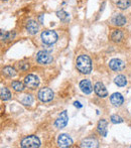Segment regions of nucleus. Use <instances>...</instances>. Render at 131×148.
<instances>
[{"mask_svg": "<svg viewBox=\"0 0 131 148\" xmlns=\"http://www.w3.org/2000/svg\"><path fill=\"white\" fill-rule=\"evenodd\" d=\"M76 66L77 70L82 74L88 75L92 71V62H91L90 58L86 55L79 56V58L77 59Z\"/></svg>", "mask_w": 131, "mask_h": 148, "instance_id": "nucleus-1", "label": "nucleus"}, {"mask_svg": "<svg viewBox=\"0 0 131 148\" xmlns=\"http://www.w3.org/2000/svg\"><path fill=\"white\" fill-rule=\"evenodd\" d=\"M20 145L23 148H37L40 146V141L38 137H36L35 135H30L22 139Z\"/></svg>", "mask_w": 131, "mask_h": 148, "instance_id": "nucleus-2", "label": "nucleus"}, {"mask_svg": "<svg viewBox=\"0 0 131 148\" xmlns=\"http://www.w3.org/2000/svg\"><path fill=\"white\" fill-rule=\"evenodd\" d=\"M41 40L45 45H53L58 40V34L53 30H45L41 32Z\"/></svg>", "mask_w": 131, "mask_h": 148, "instance_id": "nucleus-3", "label": "nucleus"}, {"mask_svg": "<svg viewBox=\"0 0 131 148\" xmlns=\"http://www.w3.org/2000/svg\"><path fill=\"white\" fill-rule=\"evenodd\" d=\"M37 97L43 103H47V102H51L53 99V90L49 88H43L39 90L38 94H37Z\"/></svg>", "mask_w": 131, "mask_h": 148, "instance_id": "nucleus-4", "label": "nucleus"}, {"mask_svg": "<svg viewBox=\"0 0 131 148\" xmlns=\"http://www.w3.org/2000/svg\"><path fill=\"white\" fill-rule=\"evenodd\" d=\"M53 56L47 51H40L36 55V60L40 64H49L53 62Z\"/></svg>", "mask_w": 131, "mask_h": 148, "instance_id": "nucleus-5", "label": "nucleus"}, {"mask_svg": "<svg viewBox=\"0 0 131 148\" xmlns=\"http://www.w3.org/2000/svg\"><path fill=\"white\" fill-rule=\"evenodd\" d=\"M24 85H25L26 88L33 90L38 87L39 80L34 75H28V76H26L25 78H24Z\"/></svg>", "mask_w": 131, "mask_h": 148, "instance_id": "nucleus-6", "label": "nucleus"}, {"mask_svg": "<svg viewBox=\"0 0 131 148\" xmlns=\"http://www.w3.org/2000/svg\"><path fill=\"white\" fill-rule=\"evenodd\" d=\"M73 139L68 134H61L58 137V145L62 148H67L72 146Z\"/></svg>", "mask_w": 131, "mask_h": 148, "instance_id": "nucleus-7", "label": "nucleus"}, {"mask_svg": "<svg viewBox=\"0 0 131 148\" xmlns=\"http://www.w3.org/2000/svg\"><path fill=\"white\" fill-rule=\"evenodd\" d=\"M68 120H69V117H68V113H67V111L62 112L61 115H60L57 120H56L55 126L59 129L64 128V127H66L67 124H68Z\"/></svg>", "mask_w": 131, "mask_h": 148, "instance_id": "nucleus-8", "label": "nucleus"}, {"mask_svg": "<svg viewBox=\"0 0 131 148\" xmlns=\"http://www.w3.org/2000/svg\"><path fill=\"white\" fill-rule=\"evenodd\" d=\"M109 66L111 70L115 71V72H119V71H122L125 68V64H124L123 60L119 59H113L109 62Z\"/></svg>", "mask_w": 131, "mask_h": 148, "instance_id": "nucleus-9", "label": "nucleus"}, {"mask_svg": "<svg viewBox=\"0 0 131 148\" xmlns=\"http://www.w3.org/2000/svg\"><path fill=\"white\" fill-rule=\"evenodd\" d=\"M94 91H95V93L97 94V96H99V97H101V98H105V97H107V96H108L107 89H106L105 86H104V85L102 84V83H100V82L95 84Z\"/></svg>", "mask_w": 131, "mask_h": 148, "instance_id": "nucleus-10", "label": "nucleus"}, {"mask_svg": "<svg viewBox=\"0 0 131 148\" xmlns=\"http://www.w3.org/2000/svg\"><path fill=\"white\" fill-rule=\"evenodd\" d=\"M110 101H111V103L113 104L115 107H119V106H121L122 104H123L124 98L120 93H114V94H112L111 97H110Z\"/></svg>", "mask_w": 131, "mask_h": 148, "instance_id": "nucleus-11", "label": "nucleus"}, {"mask_svg": "<svg viewBox=\"0 0 131 148\" xmlns=\"http://www.w3.org/2000/svg\"><path fill=\"white\" fill-rule=\"evenodd\" d=\"M80 89H81V91H82L83 93L87 94V95L91 94V93H92V91H93L92 84H91V82L89 80L81 81V82H80Z\"/></svg>", "mask_w": 131, "mask_h": 148, "instance_id": "nucleus-12", "label": "nucleus"}, {"mask_svg": "<svg viewBox=\"0 0 131 148\" xmlns=\"http://www.w3.org/2000/svg\"><path fill=\"white\" fill-rule=\"evenodd\" d=\"M26 30L29 34H36L39 30V25L34 20H29L26 23Z\"/></svg>", "mask_w": 131, "mask_h": 148, "instance_id": "nucleus-13", "label": "nucleus"}, {"mask_svg": "<svg viewBox=\"0 0 131 148\" xmlns=\"http://www.w3.org/2000/svg\"><path fill=\"white\" fill-rule=\"evenodd\" d=\"M111 23L117 26H123L126 23V18L122 14H117L111 18Z\"/></svg>", "mask_w": 131, "mask_h": 148, "instance_id": "nucleus-14", "label": "nucleus"}, {"mask_svg": "<svg viewBox=\"0 0 131 148\" xmlns=\"http://www.w3.org/2000/svg\"><path fill=\"white\" fill-rule=\"evenodd\" d=\"M81 147H86V148L98 147V141L93 138H87L81 142Z\"/></svg>", "mask_w": 131, "mask_h": 148, "instance_id": "nucleus-15", "label": "nucleus"}, {"mask_svg": "<svg viewBox=\"0 0 131 148\" xmlns=\"http://www.w3.org/2000/svg\"><path fill=\"white\" fill-rule=\"evenodd\" d=\"M107 121L105 119H102V120L99 121L98 123V132L102 136H107Z\"/></svg>", "mask_w": 131, "mask_h": 148, "instance_id": "nucleus-16", "label": "nucleus"}, {"mask_svg": "<svg viewBox=\"0 0 131 148\" xmlns=\"http://www.w3.org/2000/svg\"><path fill=\"white\" fill-rule=\"evenodd\" d=\"M110 37H111V40L114 41V42H120V41L123 39L124 34H123V32H122V30L116 29V30L112 31L111 36H110Z\"/></svg>", "mask_w": 131, "mask_h": 148, "instance_id": "nucleus-17", "label": "nucleus"}, {"mask_svg": "<svg viewBox=\"0 0 131 148\" xmlns=\"http://www.w3.org/2000/svg\"><path fill=\"white\" fill-rule=\"evenodd\" d=\"M114 83L117 85L118 87H124L127 85V80L123 75H119L114 79Z\"/></svg>", "mask_w": 131, "mask_h": 148, "instance_id": "nucleus-18", "label": "nucleus"}, {"mask_svg": "<svg viewBox=\"0 0 131 148\" xmlns=\"http://www.w3.org/2000/svg\"><path fill=\"white\" fill-rule=\"evenodd\" d=\"M11 86H12V88H13L14 91L22 92L24 90V87H25V85L22 84L21 82H18V81H14V82H12Z\"/></svg>", "mask_w": 131, "mask_h": 148, "instance_id": "nucleus-19", "label": "nucleus"}, {"mask_svg": "<svg viewBox=\"0 0 131 148\" xmlns=\"http://www.w3.org/2000/svg\"><path fill=\"white\" fill-rule=\"evenodd\" d=\"M130 5H131L130 0H118V1H117V6L122 10L127 9Z\"/></svg>", "mask_w": 131, "mask_h": 148, "instance_id": "nucleus-20", "label": "nucleus"}, {"mask_svg": "<svg viewBox=\"0 0 131 148\" xmlns=\"http://www.w3.org/2000/svg\"><path fill=\"white\" fill-rule=\"evenodd\" d=\"M15 34L14 32H11V31H5L3 32V30H1V39L2 40H9V39H13Z\"/></svg>", "mask_w": 131, "mask_h": 148, "instance_id": "nucleus-21", "label": "nucleus"}, {"mask_svg": "<svg viewBox=\"0 0 131 148\" xmlns=\"http://www.w3.org/2000/svg\"><path fill=\"white\" fill-rule=\"evenodd\" d=\"M0 96H1V99L3 101H7L11 98V94L8 91L6 88H1V91H0Z\"/></svg>", "mask_w": 131, "mask_h": 148, "instance_id": "nucleus-22", "label": "nucleus"}, {"mask_svg": "<svg viewBox=\"0 0 131 148\" xmlns=\"http://www.w3.org/2000/svg\"><path fill=\"white\" fill-rule=\"evenodd\" d=\"M3 73L7 77H10V78L16 76V71L14 70L12 66H5V68L3 69Z\"/></svg>", "mask_w": 131, "mask_h": 148, "instance_id": "nucleus-23", "label": "nucleus"}, {"mask_svg": "<svg viewBox=\"0 0 131 148\" xmlns=\"http://www.w3.org/2000/svg\"><path fill=\"white\" fill-rule=\"evenodd\" d=\"M20 102H21L23 105L29 106V105H32V104L33 103V98H32V95H24L23 98L20 100Z\"/></svg>", "mask_w": 131, "mask_h": 148, "instance_id": "nucleus-24", "label": "nucleus"}, {"mask_svg": "<svg viewBox=\"0 0 131 148\" xmlns=\"http://www.w3.org/2000/svg\"><path fill=\"white\" fill-rule=\"evenodd\" d=\"M16 68H17V70L20 71V72H24V71H26L29 68V64L26 62H19L16 64Z\"/></svg>", "mask_w": 131, "mask_h": 148, "instance_id": "nucleus-25", "label": "nucleus"}, {"mask_svg": "<svg viewBox=\"0 0 131 148\" xmlns=\"http://www.w3.org/2000/svg\"><path fill=\"white\" fill-rule=\"evenodd\" d=\"M57 15H58V17H59L60 19L62 20V21H68V20H69V14L67 13L66 11H64V10L58 11L57 12Z\"/></svg>", "mask_w": 131, "mask_h": 148, "instance_id": "nucleus-26", "label": "nucleus"}, {"mask_svg": "<svg viewBox=\"0 0 131 148\" xmlns=\"http://www.w3.org/2000/svg\"><path fill=\"white\" fill-rule=\"evenodd\" d=\"M110 119H111V122L113 123V124H120V123L123 122V119L118 115H112Z\"/></svg>", "mask_w": 131, "mask_h": 148, "instance_id": "nucleus-27", "label": "nucleus"}, {"mask_svg": "<svg viewBox=\"0 0 131 148\" xmlns=\"http://www.w3.org/2000/svg\"><path fill=\"white\" fill-rule=\"evenodd\" d=\"M74 105L76 106V107H78V108H82V105H81V104L79 103V102H75Z\"/></svg>", "mask_w": 131, "mask_h": 148, "instance_id": "nucleus-28", "label": "nucleus"}, {"mask_svg": "<svg viewBox=\"0 0 131 148\" xmlns=\"http://www.w3.org/2000/svg\"><path fill=\"white\" fill-rule=\"evenodd\" d=\"M2 1H6V0H2Z\"/></svg>", "mask_w": 131, "mask_h": 148, "instance_id": "nucleus-29", "label": "nucleus"}]
</instances>
